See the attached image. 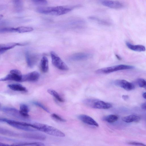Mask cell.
I'll return each instance as SVG.
<instances>
[{"label":"cell","mask_w":146,"mask_h":146,"mask_svg":"<svg viewBox=\"0 0 146 146\" xmlns=\"http://www.w3.org/2000/svg\"><path fill=\"white\" fill-rule=\"evenodd\" d=\"M74 9V7L60 6L55 7H40L37 8L39 13L53 16H59L67 13Z\"/></svg>","instance_id":"1"},{"label":"cell","mask_w":146,"mask_h":146,"mask_svg":"<svg viewBox=\"0 0 146 146\" xmlns=\"http://www.w3.org/2000/svg\"><path fill=\"white\" fill-rule=\"evenodd\" d=\"M34 128L48 134L57 137H63L65 134L62 131L52 126L41 123H34Z\"/></svg>","instance_id":"2"},{"label":"cell","mask_w":146,"mask_h":146,"mask_svg":"<svg viewBox=\"0 0 146 146\" xmlns=\"http://www.w3.org/2000/svg\"><path fill=\"white\" fill-rule=\"evenodd\" d=\"M0 121L6 122L12 127L19 129L29 132L36 131V129L31 127V123L1 117H0Z\"/></svg>","instance_id":"3"},{"label":"cell","mask_w":146,"mask_h":146,"mask_svg":"<svg viewBox=\"0 0 146 146\" xmlns=\"http://www.w3.org/2000/svg\"><path fill=\"white\" fill-rule=\"evenodd\" d=\"M134 67L131 65L120 64L105 67L98 69L96 71L98 74H105L118 71L133 69Z\"/></svg>","instance_id":"4"},{"label":"cell","mask_w":146,"mask_h":146,"mask_svg":"<svg viewBox=\"0 0 146 146\" xmlns=\"http://www.w3.org/2000/svg\"><path fill=\"white\" fill-rule=\"evenodd\" d=\"M83 102L86 105L96 109H106L112 106L110 103L100 100L87 99L84 100Z\"/></svg>","instance_id":"5"},{"label":"cell","mask_w":146,"mask_h":146,"mask_svg":"<svg viewBox=\"0 0 146 146\" xmlns=\"http://www.w3.org/2000/svg\"><path fill=\"white\" fill-rule=\"evenodd\" d=\"M50 54L52 63L55 67L62 70H67L69 69L67 65L54 52H51Z\"/></svg>","instance_id":"6"},{"label":"cell","mask_w":146,"mask_h":146,"mask_svg":"<svg viewBox=\"0 0 146 146\" xmlns=\"http://www.w3.org/2000/svg\"><path fill=\"white\" fill-rule=\"evenodd\" d=\"M10 74L0 79V81H14L21 82L22 76L21 72L17 69H13L10 71Z\"/></svg>","instance_id":"7"},{"label":"cell","mask_w":146,"mask_h":146,"mask_svg":"<svg viewBox=\"0 0 146 146\" xmlns=\"http://www.w3.org/2000/svg\"><path fill=\"white\" fill-rule=\"evenodd\" d=\"M1 110L10 115L17 118L20 119L27 121L30 120L23 116L20 113L19 110L10 107H4L1 108Z\"/></svg>","instance_id":"8"},{"label":"cell","mask_w":146,"mask_h":146,"mask_svg":"<svg viewBox=\"0 0 146 146\" xmlns=\"http://www.w3.org/2000/svg\"><path fill=\"white\" fill-rule=\"evenodd\" d=\"M115 86L122 88L127 91H130L135 88L134 85L132 83L124 80H117L114 82Z\"/></svg>","instance_id":"9"},{"label":"cell","mask_w":146,"mask_h":146,"mask_svg":"<svg viewBox=\"0 0 146 146\" xmlns=\"http://www.w3.org/2000/svg\"><path fill=\"white\" fill-rule=\"evenodd\" d=\"M102 4L105 6L113 9H120L124 7L122 3L117 1L105 0L102 2Z\"/></svg>","instance_id":"10"},{"label":"cell","mask_w":146,"mask_h":146,"mask_svg":"<svg viewBox=\"0 0 146 146\" xmlns=\"http://www.w3.org/2000/svg\"><path fill=\"white\" fill-rule=\"evenodd\" d=\"M39 76V74L38 72H32L27 74L22 75L21 82H35L38 80Z\"/></svg>","instance_id":"11"},{"label":"cell","mask_w":146,"mask_h":146,"mask_svg":"<svg viewBox=\"0 0 146 146\" xmlns=\"http://www.w3.org/2000/svg\"><path fill=\"white\" fill-rule=\"evenodd\" d=\"M23 138L29 139L44 140L46 138L44 135L38 133H23Z\"/></svg>","instance_id":"12"},{"label":"cell","mask_w":146,"mask_h":146,"mask_svg":"<svg viewBox=\"0 0 146 146\" xmlns=\"http://www.w3.org/2000/svg\"><path fill=\"white\" fill-rule=\"evenodd\" d=\"M78 117L83 122L91 125L98 127V123L92 117L86 115L81 114L79 115Z\"/></svg>","instance_id":"13"},{"label":"cell","mask_w":146,"mask_h":146,"mask_svg":"<svg viewBox=\"0 0 146 146\" xmlns=\"http://www.w3.org/2000/svg\"><path fill=\"white\" fill-rule=\"evenodd\" d=\"M26 62L28 66L32 68L35 64L37 60V57L36 55L31 54L28 51L25 54Z\"/></svg>","instance_id":"14"},{"label":"cell","mask_w":146,"mask_h":146,"mask_svg":"<svg viewBox=\"0 0 146 146\" xmlns=\"http://www.w3.org/2000/svg\"><path fill=\"white\" fill-rule=\"evenodd\" d=\"M92 55L89 53L84 52L76 53L71 56L70 58L74 61L84 60L90 58Z\"/></svg>","instance_id":"15"},{"label":"cell","mask_w":146,"mask_h":146,"mask_svg":"<svg viewBox=\"0 0 146 146\" xmlns=\"http://www.w3.org/2000/svg\"><path fill=\"white\" fill-rule=\"evenodd\" d=\"M141 119V117L138 115L131 114L123 117L122 120L124 122L127 123L132 122L137 123Z\"/></svg>","instance_id":"16"},{"label":"cell","mask_w":146,"mask_h":146,"mask_svg":"<svg viewBox=\"0 0 146 146\" xmlns=\"http://www.w3.org/2000/svg\"><path fill=\"white\" fill-rule=\"evenodd\" d=\"M126 45L129 48L134 51L143 52L145 50V46L141 45H133L128 42H126Z\"/></svg>","instance_id":"17"},{"label":"cell","mask_w":146,"mask_h":146,"mask_svg":"<svg viewBox=\"0 0 146 146\" xmlns=\"http://www.w3.org/2000/svg\"><path fill=\"white\" fill-rule=\"evenodd\" d=\"M8 87L11 89L15 91L27 92V88L22 85L19 84H9Z\"/></svg>","instance_id":"18"},{"label":"cell","mask_w":146,"mask_h":146,"mask_svg":"<svg viewBox=\"0 0 146 146\" xmlns=\"http://www.w3.org/2000/svg\"><path fill=\"white\" fill-rule=\"evenodd\" d=\"M12 145L18 146H44L42 143L38 142H25L23 141L18 143H14Z\"/></svg>","instance_id":"19"},{"label":"cell","mask_w":146,"mask_h":146,"mask_svg":"<svg viewBox=\"0 0 146 146\" xmlns=\"http://www.w3.org/2000/svg\"><path fill=\"white\" fill-rule=\"evenodd\" d=\"M40 68L44 73L47 72L48 70V62L47 58L45 56L42 57L40 61Z\"/></svg>","instance_id":"20"},{"label":"cell","mask_w":146,"mask_h":146,"mask_svg":"<svg viewBox=\"0 0 146 146\" xmlns=\"http://www.w3.org/2000/svg\"><path fill=\"white\" fill-rule=\"evenodd\" d=\"M19 111L23 116L27 118H29V116L28 113L29 111V109L26 104H21L20 106Z\"/></svg>","instance_id":"21"},{"label":"cell","mask_w":146,"mask_h":146,"mask_svg":"<svg viewBox=\"0 0 146 146\" xmlns=\"http://www.w3.org/2000/svg\"><path fill=\"white\" fill-rule=\"evenodd\" d=\"M15 11L17 12L21 11L23 9V0H13Z\"/></svg>","instance_id":"22"},{"label":"cell","mask_w":146,"mask_h":146,"mask_svg":"<svg viewBox=\"0 0 146 146\" xmlns=\"http://www.w3.org/2000/svg\"><path fill=\"white\" fill-rule=\"evenodd\" d=\"M16 32L23 33L31 32L33 30V29L31 27L21 26L15 28Z\"/></svg>","instance_id":"23"},{"label":"cell","mask_w":146,"mask_h":146,"mask_svg":"<svg viewBox=\"0 0 146 146\" xmlns=\"http://www.w3.org/2000/svg\"><path fill=\"white\" fill-rule=\"evenodd\" d=\"M47 91L49 94L54 96L58 101L62 102H64V100L54 90L52 89H48Z\"/></svg>","instance_id":"24"},{"label":"cell","mask_w":146,"mask_h":146,"mask_svg":"<svg viewBox=\"0 0 146 146\" xmlns=\"http://www.w3.org/2000/svg\"><path fill=\"white\" fill-rule=\"evenodd\" d=\"M118 119V117L117 115L111 114L104 117L103 119L108 123H113L117 121Z\"/></svg>","instance_id":"25"},{"label":"cell","mask_w":146,"mask_h":146,"mask_svg":"<svg viewBox=\"0 0 146 146\" xmlns=\"http://www.w3.org/2000/svg\"><path fill=\"white\" fill-rule=\"evenodd\" d=\"M89 19L94 21L98 23L104 25H109L110 23L108 21L94 16H90L89 17Z\"/></svg>","instance_id":"26"},{"label":"cell","mask_w":146,"mask_h":146,"mask_svg":"<svg viewBox=\"0 0 146 146\" xmlns=\"http://www.w3.org/2000/svg\"><path fill=\"white\" fill-rule=\"evenodd\" d=\"M0 141L13 142L14 143L20 142L22 141L19 140L12 139L10 138L6 137L0 136Z\"/></svg>","instance_id":"27"},{"label":"cell","mask_w":146,"mask_h":146,"mask_svg":"<svg viewBox=\"0 0 146 146\" xmlns=\"http://www.w3.org/2000/svg\"><path fill=\"white\" fill-rule=\"evenodd\" d=\"M31 1L34 4L38 5H45L48 3L46 0H31Z\"/></svg>","instance_id":"28"},{"label":"cell","mask_w":146,"mask_h":146,"mask_svg":"<svg viewBox=\"0 0 146 146\" xmlns=\"http://www.w3.org/2000/svg\"><path fill=\"white\" fill-rule=\"evenodd\" d=\"M137 82L139 87L146 88V82L145 80L144 79L142 78H138L137 80Z\"/></svg>","instance_id":"29"},{"label":"cell","mask_w":146,"mask_h":146,"mask_svg":"<svg viewBox=\"0 0 146 146\" xmlns=\"http://www.w3.org/2000/svg\"><path fill=\"white\" fill-rule=\"evenodd\" d=\"M0 32H16L15 28L12 27H5L0 29Z\"/></svg>","instance_id":"30"},{"label":"cell","mask_w":146,"mask_h":146,"mask_svg":"<svg viewBox=\"0 0 146 146\" xmlns=\"http://www.w3.org/2000/svg\"><path fill=\"white\" fill-rule=\"evenodd\" d=\"M51 116L54 119L58 121L62 122H65L66 121V119L62 118L57 114L52 113L51 115Z\"/></svg>","instance_id":"31"},{"label":"cell","mask_w":146,"mask_h":146,"mask_svg":"<svg viewBox=\"0 0 146 146\" xmlns=\"http://www.w3.org/2000/svg\"><path fill=\"white\" fill-rule=\"evenodd\" d=\"M32 103L35 105L41 108L46 112L48 113H50V111L48 109L40 103L38 102L34 101L32 102Z\"/></svg>","instance_id":"32"},{"label":"cell","mask_w":146,"mask_h":146,"mask_svg":"<svg viewBox=\"0 0 146 146\" xmlns=\"http://www.w3.org/2000/svg\"><path fill=\"white\" fill-rule=\"evenodd\" d=\"M127 143L128 144L133 145H137V146H145V145L144 144L141 143H139V142H134V141H130L128 142Z\"/></svg>","instance_id":"33"},{"label":"cell","mask_w":146,"mask_h":146,"mask_svg":"<svg viewBox=\"0 0 146 146\" xmlns=\"http://www.w3.org/2000/svg\"><path fill=\"white\" fill-rule=\"evenodd\" d=\"M122 98L124 100H125L129 98V96L127 95H123L122 96Z\"/></svg>","instance_id":"34"},{"label":"cell","mask_w":146,"mask_h":146,"mask_svg":"<svg viewBox=\"0 0 146 146\" xmlns=\"http://www.w3.org/2000/svg\"><path fill=\"white\" fill-rule=\"evenodd\" d=\"M141 108L145 110H146V103H143L141 105Z\"/></svg>","instance_id":"35"},{"label":"cell","mask_w":146,"mask_h":146,"mask_svg":"<svg viewBox=\"0 0 146 146\" xmlns=\"http://www.w3.org/2000/svg\"><path fill=\"white\" fill-rule=\"evenodd\" d=\"M9 145L4 143L0 142V146H7Z\"/></svg>","instance_id":"36"},{"label":"cell","mask_w":146,"mask_h":146,"mask_svg":"<svg viewBox=\"0 0 146 146\" xmlns=\"http://www.w3.org/2000/svg\"><path fill=\"white\" fill-rule=\"evenodd\" d=\"M115 56L119 60H121V57L119 56L117 54H116L115 55Z\"/></svg>","instance_id":"37"},{"label":"cell","mask_w":146,"mask_h":146,"mask_svg":"<svg viewBox=\"0 0 146 146\" xmlns=\"http://www.w3.org/2000/svg\"><path fill=\"white\" fill-rule=\"evenodd\" d=\"M142 96L144 98L146 99V92L143 93V94Z\"/></svg>","instance_id":"38"},{"label":"cell","mask_w":146,"mask_h":146,"mask_svg":"<svg viewBox=\"0 0 146 146\" xmlns=\"http://www.w3.org/2000/svg\"><path fill=\"white\" fill-rule=\"evenodd\" d=\"M4 8V6L3 5H0V11H1Z\"/></svg>","instance_id":"39"},{"label":"cell","mask_w":146,"mask_h":146,"mask_svg":"<svg viewBox=\"0 0 146 146\" xmlns=\"http://www.w3.org/2000/svg\"><path fill=\"white\" fill-rule=\"evenodd\" d=\"M3 15L0 14V20L3 17Z\"/></svg>","instance_id":"40"},{"label":"cell","mask_w":146,"mask_h":146,"mask_svg":"<svg viewBox=\"0 0 146 146\" xmlns=\"http://www.w3.org/2000/svg\"><path fill=\"white\" fill-rule=\"evenodd\" d=\"M0 106H1V105H0Z\"/></svg>","instance_id":"41"}]
</instances>
